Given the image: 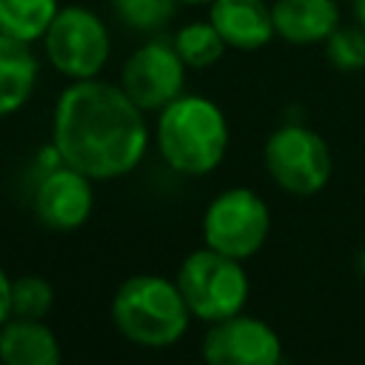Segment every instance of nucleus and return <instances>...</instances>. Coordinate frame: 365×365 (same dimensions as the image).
Here are the masks:
<instances>
[{"label":"nucleus","mask_w":365,"mask_h":365,"mask_svg":"<svg viewBox=\"0 0 365 365\" xmlns=\"http://www.w3.org/2000/svg\"><path fill=\"white\" fill-rule=\"evenodd\" d=\"M191 311L174 279L160 274H134L111 297L114 328L140 348H171L177 345L188 325Z\"/></svg>","instance_id":"obj_3"},{"label":"nucleus","mask_w":365,"mask_h":365,"mask_svg":"<svg viewBox=\"0 0 365 365\" xmlns=\"http://www.w3.org/2000/svg\"><path fill=\"white\" fill-rule=\"evenodd\" d=\"M177 3H182V6H208L211 0H177Z\"/></svg>","instance_id":"obj_22"},{"label":"nucleus","mask_w":365,"mask_h":365,"mask_svg":"<svg viewBox=\"0 0 365 365\" xmlns=\"http://www.w3.org/2000/svg\"><path fill=\"white\" fill-rule=\"evenodd\" d=\"M268 177L294 197H314L331 182L334 160L328 143L308 125L285 123L274 128L262 145Z\"/></svg>","instance_id":"obj_6"},{"label":"nucleus","mask_w":365,"mask_h":365,"mask_svg":"<svg viewBox=\"0 0 365 365\" xmlns=\"http://www.w3.org/2000/svg\"><path fill=\"white\" fill-rule=\"evenodd\" d=\"M177 0H111V9L117 20L140 34H154L174 17Z\"/></svg>","instance_id":"obj_18"},{"label":"nucleus","mask_w":365,"mask_h":365,"mask_svg":"<svg viewBox=\"0 0 365 365\" xmlns=\"http://www.w3.org/2000/svg\"><path fill=\"white\" fill-rule=\"evenodd\" d=\"M325 57L339 71L365 68V29L362 26H336L325 40Z\"/></svg>","instance_id":"obj_19"},{"label":"nucleus","mask_w":365,"mask_h":365,"mask_svg":"<svg viewBox=\"0 0 365 365\" xmlns=\"http://www.w3.org/2000/svg\"><path fill=\"white\" fill-rule=\"evenodd\" d=\"M271 234V211L268 202L245 185H234L220 191L202 214V240L208 248L234 257L251 259L262 251Z\"/></svg>","instance_id":"obj_7"},{"label":"nucleus","mask_w":365,"mask_h":365,"mask_svg":"<svg viewBox=\"0 0 365 365\" xmlns=\"http://www.w3.org/2000/svg\"><path fill=\"white\" fill-rule=\"evenodd\" d=\"M174 282L191 317L202 319L205 325L242 314L251 294V282L242 268V259L225 257L208 245L191 251L180 262Z\"/></svg>","instance_id":"obj_4"},{"label":"nucleus","mask_w":365,"mask_h":365,"mask_svg":"<svg viewBox=\"0 0 365 365\" xmlns=\"http://www.w3.org/2000/svg\"><path fill=\"white\" fill-rule=\"evenodd\" d=\"M154 143L165 165L182 177H205L225 160L231 131L225 111L202 94H180L157 111Z\"/></svg>","instance_id":"obj_2"},{"label":"nucleus","mask_w":365,"mask_h":365,"mask_svg":"<svg viewBox=\"0 0 365 365\" xmlns=\"http://www.w3.org/2000/svg\"><path fill=\"white\" fill-rule=\"evenodd\" d=\"M185 71L188 66L177 54L174 43L151 37L125 57L120 86L143 111H163L185 94Z\"/></svg>","instance_id":"obj_8"},{"label":"nucleus","mask_w":365,"mask_h":365,"mask_svg":"<svg viewBox=\"0 0 365 365\" xmlns=\"http://www.w3.org/2000/svg\"><path fill=\"white\" fill-rule=\"evenodd\" d=\"M151 143L145 111L103 77L71 80L51 114V145L60 160L94 182L131 174Z\"/></svg>","instance_id":"obj_1"},{"label":"nucleus","mask_w":365,"mask_h":365,"mask_svg":"<svg viewBox=\"0 0 365 365\" xmlns=\"http://www.w3.org/2000/svg\"><path fill=\"white\" fill-rule=\"evenodd\" d=\"M60 0H0V34H9L23 43L43 40Z\"/></svg>","instance_id":"obj_15"},{"label":"nucleus","mask_w":365,"mask_h":365,"mask_svg":"<svg viewBox=\"0 0 365 365\" xmlns=\"http://www.w3.org/2000/svg\"><path fill=\"white\" fill-rule=\"evenodd\" d=\"M40 43L51 68L66 80L100 77L111 57V31L106 20L80 3L60 6Z\"/></svg>","instance_id":"obj_5"},{"label":"nucleus","mask_w":365,"mask_h":365,"mask_svg":"<svg viewBox=\"0 0 365 365\" xmlns=\"http://www.w3.org/2000/svg\"><path fill=\"white\" fill-rule=\"evenodd\" d=\"M354 9H356V20H359V26L365 29V0H354Z\"/></svg>","instance_id":"obj_21"},{"label":"nucleus","mask_w":365,"mask_h":365,"mask_svg":"<svg viewBox=\"0 0 365 365\" xmlns=\"http://www.w3.org/2000/svg\"><path fill=\"white\" fill-rule=\"evenodd\" d=\"M11 319V277L0 265V328Z\"/></svg>","instance_id":"obj_20"},{"label":"nucleus","mask_w":365,"mask_h":365,"mask_svg":"<svg viewBox=\"0 0 365 365\" xmlns=\"http://www.w3.org/2000/svg\"><path fill=\"white\" fill-rule=\"evenodd\" d=\"M63 348L43 319L11 317L0 328V365H60Z\"/></svg>","instance_id":"obj_13"},{"label":"nucleus","mask_w":365,"mask_h":365,"mask_svg":"<svg viewBox=\"0 0 365 365\" xmlns=\"http://www.w3.org/2000/svg\"><path fill=\"white\" fill-rule=\"evenodd\" d=\"M31 211L43 228L54 234H71L83 228L94 211V180L66 163L48 168L34 185Z\"/></svg>","instance_id":"obj_10"},{"label":"nucleus","mask_w":365,"mask_h":365,"mask_svg":"<svg viewBox=\"0 0 365 365\" xmlns=\"http://www.w3.org/2000/svg\"><path fill=\"white\" fill-rule=\"evenodd\" d=\"M205 365H282V339L259 317L234 314L211 322L202 336Z\"/></svg>","instance_id":"obj_9"},{"label":"nucleus","mask_w":365,"mask_h":365,"mask_svg":"<svg viewBox=\"0 0 365 365\" xmlns=\"http://www.w3.org/2000/svg\"><path fill=\"white\" fill-rule=\"evenodd\" d=\"M171 43L188 68H211L214 63L222 60V54L228 48L211 20H191L185 26H180L174 31Z\"/></svg>","instance_id":"obj_16"},{"label":"nucleus","mask_w":365,"mask_h":365,"mask_svg":"<svg viewBox=\"0 0 365 365\" xmlns=\"http://www.w3.org/2000/svg\"><path fill=\"white\" fill-rule=\"evenodd\" d=\"M54 308V285L40 274H20L11 279V317L46 319Z\"/></svg>","instance_id":"obj_17"},{"label":"nucleus","mask_w":365,"mask_h":365,"mask_svg":"<svg viewBox=\"0 0 365 365\" xmlns=\"http://www.w3.org/2000/svg\"><path fill=\"white\" fill-rule=\"evenodd\" d=\"M274 29L291 46L325 43L339 26L336 0H274Z\"/></svg>","instance_id":"obj_12"},{"label":"nucleus","mask_w":365,"mask_h":365,"mask_svg":"<svg viewBox=\"0 0 365 365\" xmlns=\"http://www.w3.org/2000/svg\"><path fill=\"white\" fill-rule=\"evenodd\" d=\"M208 20L237 51H257L277 37L274 11L265 0H211Z\"/></svg>","instance_id":"obj_11"},{"label":"nucleus","mask_w":365,"mask_h":365,"mask_svg":"<svg viewBox=\"0 0 365 365\" xmlns=\"http://www.w3.org/2000/svg\"><path fill=\"white\" fill-rule=\"evenodd\" d=\"M40 60L31 43L0 34V120L17 114L34 94Z\"/></svg>","instance_id":"obj_14"}]
</instances>
